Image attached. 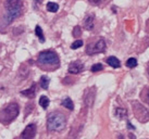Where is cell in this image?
<instances>
[{"label": "cell", "mask_w": 149, "mask_h": 139, "mask_svg": "<svg viewBox=\"0 0 149 139\" xmlns=\"http://www.w3.org/2000/svg\"><path fill=\"white\" fill-rule=\"evenodd\" d=\"M4 13L0 17V32H6L9 25L12 23L22 13V0H4L3 2Z\"/></svg>", "instance_id": "6da1fadb"}, {"label": "cell", "mask_w": 149, "mask_h": 139, "mask_svg": "<svg viewBox=\"0 0 149 139\" xmlns=\"http://www.w3.org/2000/svg\"><path fill=\"white\" fill-rule=\"evenodd\" d=\"M101 70H104V65H102L101 63H96V64H94V65L91 66V71L95 73V72H99Z\"/></svg>", "instance_id": "44dd1931"}, {"label": "cell", "mask_w": 149, "mask_h": 139, "mask_svg": "<svg viewBox=\"0 0 149 139\" xmlns=\"http://www.w3.org/2000/svg\"><path fill=\"white\" fill-rule=\"evenodd\" d=\"M19 106L17 103H9L8 106L0 110V123L3 125H8L15 120L19 115Z\"/></svg>", "instance_id": "277c9868"}, {"label": "cell", "mask_w": 149, "mask_h": 139, "mask_svg": "<svg viewBox=\"0 0 149 139\" xmlns=\"http://www.w3.org/2000/svg\"><path fill=\"white\" fill-rule=\"evenodd\" d=\"M95 96H96L95 86L91 87V88H87V89L85 90V94H84V103H85L87 106L91 108V106L94 104Z\"/></svg>", "instance_id": "52a82bcc"}, {"label": "cell", "mask_w": 149, "mask_h": 139, "mask_svg": "<svg viewBox=\"0 0 149 139\" xmlns=\"http://www.w3.org/2000/svg\"><path fill=\"white\" fill-rule=\"evenodd\" d=\"M126 66L130 69H134L137 66V60L135 58H130L127 61H126Z\"/></svg>", "instance_id": "ffe728a7"}, {"label": "cell", "mask_w": 149, "mask_h": 139, "mask_svg": "<svg viewBox=\"0 0 149 139\" xmlns=\"http://www.w3.org/2000/svg\"><path fill=\"white\" fill-rule=\"evenodd\" d=\"M84 27L87 31H91L94 28V15H88L84 20Z\"/></svg>", "instance_id": "8fae6325"}, {"label": "cell", "mask_w": 149, "mask_h": 139, "mask_svg": "<svg viewBox=\"0 0 149 139\" xmlns=\"http://www.w3.org/2000/svg\"><path fill=\"white\" fill-rule=\"evenodd\" d=\"M49 83H50V79L47 77V76H42V77H40V86H42V89H45V90L48 89Z\"/></svg>", "instance_id": "ac0fdd59"}, {"label": "cell", "mask_w": 149, "mask_h": 139, "mask_svg": "<svg viewBox=\"0 0 149 139\" xmlns=\"http://www.w3.org/2000/svg\"><path fill=\"white\" fill-rule=\"evenodd\" d=\"M37 63L46 71H54L60 65V59L52 50H44L38 54Z\"/></svg>", "instance_id": "7a4b0ae2"}, {"label": "cell", "mask_w": 149, "mask_h": 139, "mask_svg": "<svg viewBox=\"0 0 149 139\" xmlns=\"http://www.w3.org/2000/svg\"><path fill=\"white\" fill-rule=\"evenodd\" d=\"M47 10L49 12H57L59 10V4L58 3H54V2H48L47 3Z\"/></svg>", "instance_id": "d6986e66"}, {"label": "cell", "mask_w": 149, "mask_h": 139, "mask_svg": "<svg viewBox=\"0 0 149 139\" xmlns=\"http://www.w3.org/2000/svg\"><path fill=\"white\" fill-rule=\"evenodd\" d=\"M36 131L37 127L35 124H29L25 127V129L23 131V133L21 134V138L23 139H32L36 136Z\"/></svg>", "instance_id": "ba28073f"}, {"label": "cell", "mask_w": 149, "mask_h": 139, "mask_svg": "<svg viewBox=\"0 0 149 139\" xmlns=\"http://www.w3.org/2000/svg\"><path fill=\"white\" fill-rule=\"evenodd\" d=\"M106 50V41L104 38H99L94 44H89L86 48V53L89 56H93L95 53H101Z\"/></svg>", "instance_id": "8992f818"}, {"label": "cell", "mask_w": 149, "mask_h": 139, "mask_svg": "<svg viewBox=\"0 0 149 139\" xmlns=\"http://www.w3.org/2000/svg\"><path fill=\"white\" fill-rule=\"evenodd\" d=\"M141 99L145 103L149 104V87H144L141 91Z\"/></svg>", "instance_id": "5bb4252c"}, {"label": "cell", "mask_w": 149, "mask_h": 139, "mask_svg": "<svg viewBox=\"0 0 149 139\" xmlns=\"http://www.w3.org/2000/svg\"><path fill=\"white\" fill-rule=\"evenodd\" d=\"M127 110L124 108H116V116L120 120H124L127 117Z\"/></svg>", "instance_id": "7c38bea8"}, {"label": "cell", "mask_w": 149, "mask_h": 139, "mask_svg": "<svg viewBox=\"0 0 149 139\" xmlns=\"http://www.w3.org/2000/svg\"><path fill=\"white\" fill-rule=\"evenodd\" d=\"M61 104H62L64 108H66V109H69V110H73L74 109V104H73V101L71 100V98H65L62 100V102H61Z\"/></svg>", "instance_id": "9a60e30c"}, {"label": "cell", "mask_w": 149, "mask_h": 139, "mask_svg": "<svg viewBox=\"0 0 149 139\" xmlns=\"http://www.w3.org/2000/svg\"><path fill=\"white\" fill-rule=\"evenodd\" d=\"M35 34H36V36L38 37V39H39L40 42H45V36H44L42 29L39 25H37V26L35 27Z\"/></svg>", "instance_id": "2e32d148"}, {"label": "cell", "mask_w": 149, "mask_h": 139, "mask_svg": "<svg viewBox=\"0 0 149 139\" xmlns=\"http://www.w3.org/2000/svg\"><path fill=\"white\" fill-rule=\"evenodd\" d=\"M34 1H35V3H40V2H42V0H34Z\"/></svg>", "instance_id": "484cf974"}, {"label": "cell", "mask_w": 149, "mask_h": 139, "mask_svg": "<svg viewBox=\"0 0 149 139\" xmlns=\"http://www.w3.org/2000/svg\"><path fill=\"white\" fill-rule=\"evenodd\" d=\"M107 63L110 66H112L113 69H118L121 66V62L119 61V59L116 57H109L107 59Z\"/></svg>", "instance_id": "4fadbf2b"}, {"label": "cell", "mask_w": 149, "mask_h": 139, "mask_svg": "<svg viewBox=\"0 0 149 139\" xmlns=\"http://www.w3.org/2000/svg\"><path fill=\"white\" fill-rule=\"evenodd\" d=\"M21 95H23V96H25V97H27V98H31V99L34 98L35 95H36V84L34 83L29 89L21 90Z\"/></svg>", "instance_id": "30bf717a"}, {"label": "cell", "mask_w": 149, "mask_h": 139, "mask_svg": "<svg viewBox=\"0 0 149 139\" xmlns=\"http://www.w3.org/2000/svg\"><path fill=\"white\" fill-rule=\"evenodd\" d=\"M49 103H50V100L48 97H46V96H42L40 97V99H39V104H40V106H42V109H47L48 106H49Z\"/></svg>", "instance_id": "e0dca14e"}, {"label": "cell", "mask_w": 149, "mask_h": 139, "mask_svg": "<svg viewBox=\"0 0 149 139\" xmlns=\"http://www.w3.org/2000/svg\"><path fill=\"white\" fill-rule=\"evenodd\" d=\"M89 1V3L93 4V6H100V4L104 2L106 0H88Z\"/></svg>", "instance_id": "cb8c5ba5"}, {"label": "cell", "mask_w": 149, "mask_h": 139, "mask_svg": "<svg viewBox=\"0 0 149 139\" xmlns=\"http://www.w3.org/2000/svg\"><path fill=\"white\" fill-rule=\"evenodd\" d=\"M84 64L82 63L81 61H74L70 63V65H69V73L71 74H79L81 72H83L84 71Z\"/></svg>", "instance_id": "9c48e42d"}, {"label": "cell", "mask_w": 149, "mask_h": 139, "mask_svg": "<svg viewBox=\"0 0 149 139\" xmlns=\"http://www.w3.org/2000/svg\"><path fill=\"white\" fill-rule=\"evenodd\" d=\"M82 35V29L79 26H75L74 29H73V36L74 37H79Z\"/></svg>", "instance_id": "603a6c76"}, {"label": "cell", "mask_w": 149, "mask_h": 139, "mask_svg": "<svg viewBox=\"0 0 149 139\" xmlns=\"http://www.w3.org/2000/svg\"><path fill=\"white\" fill-rule=\"evenodd\" d=\"M83 46V41L82 40H75L72 45H71V49H73V50H75V49H77V48H81Z\"/></svg>", "instance_id": "7402d4cb"}, {"label": "cell", "mask_w": 149, "mask_h": 139, "mask_svg": "<svg viewBox=\"0 0 149 139\" xmlns=\"http://www.w3.org/2000/svg\"><path fill=\"white\" fill-rule=\"evenodd\" d=\"M126 125H127V128H128V129H135V127L133 126L132 124L130 123V121H127V124H126Z\"/></svg>", "instance_id": "d4e9b609"}, {"label": "cell", "mask_w": 149, "mask_h": 139, "mask_svg": "<svg viewBox=\"0 0 149 139\" xmlns=\"http://www.w3.org/2000/svg\"><path fill=\"white\" fill-rule=\"evenodd\" d=\"M133 112L135 117L141 123H146L149 121V110H147L145 106L137 101L133 102Z\"/></svg>", "instance_id": "5b68a950"}, {"label": "cell", "mask_w": 149, "mask_h": 139, "mask_svg": "<svg viewBox=\"0 0 149 139\" xmlns=\"http://www.w3.org/2000/svg\"><path fill=\"white\" fill-rule=\"evenodd\" d=\"M66 126V117L60 112H52L47 117V129L49 131H61Z\"/></svg>", "instance_id": "3957f363"}]
</instances>
